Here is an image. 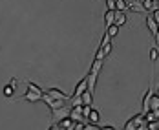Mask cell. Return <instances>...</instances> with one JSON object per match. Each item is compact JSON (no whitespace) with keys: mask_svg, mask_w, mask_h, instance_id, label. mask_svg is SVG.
Segmentation results:
<instances>
[{"mask_svg":"<svg viewBox=\"0 0 159 130\" xmlns=\"http://www.w3.org/2000/svg\"><path fill=\"white\" fill-rule=\"evenodd\" d=\"M106 33H108L111 39H113V37L119 33V26H115V24H113V26H110V28H106Z\"/></svg>","mask_w":159,"mask_h":130,"instance_id":"obj_19","label":"cell"},{"mask_svg":"<svg viewBox=\"0 0 159 130\" xmlns=\"http://www.w3.org/2000/svg\"><path fill=\"white\" fill-rule=\"evenodd\" d=\"M128 9H130V11H135V13H144L143 4H141V2H135V0L128 2Z\"/></svg>","mask_w":159,"mask_h":130,"instance_id":"obj_8","label":"cell"},{"mask_svg":"<svg viewBox=\"0 0 159 130\" xmlns=\"http://www.w3.org/2000/svg\"><path fill=\"white\" fill-rule=\"evenodd\" d=\"M42 101H44V103H46L48 106H51V103H53V99L49 97V95H48V94H46V92L42 94Z\"/></svg>","mask_w":159,"mask_h":130,"instance_id":"obj_26","label":"cell"},{"mask_svg":"<svg viewBox=\"0 0 159 130\" xmlns=\"http://www.w3.org/2000/svg\"><path fill=\"white\" fill-rule=\"evenodd\" d=\"M146 26H148V30H150V33L156 37V35H159V24L154 20V16L148 15L146 16Z\"/></svg>","mask_w":159,"mask_h":130,"instance_id":"obj_5","label":"cell"},{"mask_svg":"<svg viewBox=\"0 0 159 130\" xmlns=\"http://www.w3.org/2000/svg\"><path fill=\"white\" fill-rule=\"evenodd\" d=\"M28 90H33V92H39V94H44V90H42V88H40V86H37V84H35V82H28Z\"/></svg>","mask_w":159,"mask_h":130,"instance_id":"obj_21","label":"cell"},{"mask_svg":"<svg viewBox=\"0 0 159 130\" xmlns=\"http://www.w3.org/2000/svg\"><path fill=\"white\" fill-rule=\"evenodd\" d=\"M102 63H104V61H99V59H95V61L92 63V66H90V73H95V75H99V72H101V68H102Z\"/></svg>","mask_w":159,"mask_h":130,"instance_id":"obj_13","label":"cell"},{"mask_svg":"<svg viewBox=\"0 0 159 130\" xmlns=\"http://www.w3.org/2000/svg\"><path fill=\"white\" fill-rule=\"evenodd\" d=\"M156 2H157V4H159V0H156Z\"/></svg>","mask_w":159,"mask_h":130,"instance_id":"obj_35","label":"cell"},{"mask_svg":"<svg viewBox=\"0 0 159 130\" xmlns=\"http://www.w3.org/2000/svg\"><path fill=\"white\" fill-rule=\"evenodd\" d=\"M44 92H46L53 101H70V97H71V95H66L61 88H48V90H44Z\"/></svg>","mask_w":159,"mask_h":130,"instance_id":"obj_1","label":"cell"},{"mask_svg":"<svg viewBox=\"0 0 159 130\" xmlns=\"http://www.w3.org/2000/svg\"><path fill=\"white\" fill-rule=\"evenodd\" d=\"M150 112H159V95L154 94L150 99Z\"/></svg>","mask_w":159,"mask_h":130,"instance_id":"obj_15","label":"cell"},{"mask_svg":"<svg viewBox=\"0 0 159 130\" xmlns=\"http://www.w3.org/2000/svg\"><path fill=\"white\" fill-rule=\"evenodd\" d=\"M80 99H82V104H90V106H92V103H93V94H92L90 90H86V92L80 95Z\"/></svg>","mask_w":159,"mask_h":130,"instance_id":"obj_16","label":"cell"},{"mask_svg":"<svg viewBox=\"0 0 159 130\" xmlns=\"http://www.w3.org/2000/svg\"><path fill=\"white\" fill-rule=\"evenodd\" d=\"M152 16H154V20H156V22L159 24V9H156V11L152 13Z\"/></svg>","mask_w":159,"mask_h":130,"instance_id":"obj_28","label":"cell"},{"mask_svg":"<svg viewBox=\"0 0 159 130\" xmlns=\"http://www.w3.org/2000/svg\"><path fill=\"white\" fill-rule=\"evenodd\" d=\"M99 119H101V114L92 108V112L88 115V123H90V125H99Z\"/></svg>","mask_w":159,"mask_h":130,"instance_id":"obj_12","label":"cell"},{"mask_svg":"<svg viewBox=\"0 0 159 130\" xmlns=\"http://www.w3.org/2000/svg\"><path fill=\"white\" fill-rule=\"evenodd\" d=\"M152 95H154V90H152V86H150L148 92L144 94V97H143V114H148V112H150V99H152Z\"/></svg>","mask_w":159,"mask_h":130,"instance_id":"obj_6","label":"cell"},{"mask_svg":"<svg viewBox=\"0 0 159 130\" xmlns=\"http://www.w3.org/2000/svg\"><path fill=\"white\" fill-rule=\"evenodd\" d=\"M9 84H11V86H13V88H15L16 84H18V81H16L15 77H13V79H11V81H9Z\"/></svg>","mask_w":159,"mask_h":130,"instance_id":"obj_29","label":"cell"},{"mask_svg":"<svg viewBox=\"0 0 159 130\" xmlns=\"http://www.w3.org/2000/svg\"><path fill=\"white\" fill-rule=\"evenodd\" d=\"M86 90H88V77H84V79L79 81V84L75 86V90H73V94H71V97H80Z\"/></svg>","mask_w":159,"mask_h":130,"instance_id":"obj_3","label":"cell"},{"mask_svg":"<svg viewBox=\"0 0 159 130\" xmlns=\"http://www.w3.org/2000/svg\"><path fill=\"white\" fill-rule=\"evenodd\" d=\"M24 101H28V103H39L40 99H42V94H39V92H33V90H28L24 95H22Z\"/></svg>","mask_w":159,"mask_h":130,"instance_id":"obj_4","label":"cell"},{"mask_svg":"<svg viewBox=\"0 0 159 130\" xmlns=\"http://www.w3.org/2000/svg\"><path fill=\"white\" fill-rule=\"evenodd\" d=\"M101 128H102V130H115L113 127H110V125H106V127H101Z\"/></svg>","mask_w":159,"mask_h":130,"instance_id":"obj_31","label":"cell"},{"mask_svg":"<svg viewBox=\"0 0 159 130\" xmlns=\"http://www.w3.org/2000/svg\"><path fill=\"white\" fill-rule=\"evenodd\" d=\"M13 94H15V88H13L11 84H6V86H4V95H6V97H13Z\"/></svg>","mask_w":159,"mask_h":130,"instance_id":"obj_17","label":"cell"},{"mask_svg":"<svg viewBox=\"0 0 159 130\" xmlns=\"http://www.w3.org/2000/svg\"><path fill=\"white\" fill-rule=\"evenodd\" d=\"M115 4H117V11H126L128 9V2H125V0H115Z\"/></svg>","mask_w":159,"mask_h":130,"instance_id":"obj_18","label":"cell"},{"mask_svg":"<svg viewBox=\"0 0 159 130\" xmlns=\"http://www.w3.org/2000/svg\"><path fill=\"white\" fill-rule=\"evenodd\" d=\"M104 22H106V28H110V26H113L115 24V11H106L104 13Z\"/></svg>","mask_w":159,"mask_h":130,"instance_id":"obj_11","label":"cell"},{"mask_svg":"<svg viewBox=\"0 0 159 130\" xmlns=\"http://www.w3.org/2000/svg\"><path fill=\"white\" fill-rule=\"evenodd\" d=\"M125 2H132V0H125Z\"/></svg>","mask_w":159,"mask_h":130,"instance_id":"obj_34","label":"cell"},{"mask_svg":"<svg viewBox=\"0 0 159 130\" xmlns=\"http://www.w3.org/2000/svg\"><path fill=\"white\" fill-rule=\"evenodd\" d=\"M70 112H71V106H62V108H57V110H51V115H53V119L59 123L61 119H64V117H70Z\"/></svg>","mask_w":159,"mask_h":130,"instance_id":"obj_2","label":"cell"},{"mask_svg":"<svg viewBox=\"0 0 159 130\" xmlns=\"http://www.w3.org/2000/svg\"><path fill=\"white\" fill-rule=\"evenodd\" d=\"M141 4H143L144 11H150V9H154V0H143Z\"/></svg>","mask_w":159,"mask_h":130,"instance_id":"obj_22","label":"cell"},{"mask_svg":"<svg viewBox=\"0 0 159 130\" xmlns=\"http://www.w3.org/2000/svg\"><path fill=\"white\" fill-rule=\"evenodd\" d=\"M135 2H143V0H135Z\"/></svg>","mask_w":159,"mask_h":130,"instance_id":"obj_33","label":"cell"},{"mask_svg":"<svg viewBox=\"0 0 159 130\" xmlns=\"http://www.w3.org/2000/svg\"><path fill=\"white\" fill-rule=\"evenodd\" d=\"M157 57H159V49L157 48H152V49H150V61H152V63H156V61H157Z\"/></svg>","mask_w":159,"mask_h":130,"instance_id":"obj_23","label":"cell"},{"mask_svg":"<svg viewBox=\"0 0 159 130\" xmlns=\"http://www.w3.org/2000/svg\"><path fill=\"white\" fill-rule=\"evenodd\" d=\"M66 103H68V101H53L49 108H51V110H57V108H62V106H66Z\"/></svg>","mask_w":159,"mask_h":130,"instance_id":"obj_20","label":"cell"},{"mask_svg":"<svg viewBox=\"0 0 159 130\" xmlns=\"http://www.w3.org/2000/svg\"><path fill=\"white\" fill-rule=\"evenodd\" d=\"M57 127L59 128H66V130H75V121L71 117H64V119H61L57 123Z\"/></svg>","mask_w":159,"mask_h":130,"instance_id":"obj_7","label":"cell"},{"mask_svg":"<svg viewBox=\"0 0 159 130\" xmlns=\"http://www.w3.org/2000/svg\"><path fill=\"white\" fill-rule=\"evenodd\" d=\"M48 130H59V127H57V125H53V127H49Z\"/></svg>","mask_w":159,"mask_h":130,"instance_id":"obj_32","label":"cell"},{"mask_svg":"<svg viewBox=\"0 0 159 130\" xmlns=\"http://www.w3.org/2000/svg\"><path fill=\"white\" fill-rule=\"evenodd\" d=\"M137 127H139V121H137L135 115H132L126 121V125H125V130H137Z\"/></svg>","mask_w":159,"mask_h":130,"instance_id":"obj_10","label":"cell"},{"mask_svg":"<svg viewBox=\"0 0 159 130\" xmlns=\"http://www.w3.org/2000/svg\"><path fill=\"white\" fill-rule=\"evenodd\" d=\"M104 2H106V0H104Z\"/></svg>","mask_w":159,"mask_h":130,"instance_id":"obj_36","label":"cell"},{"mask_svg":"<svg viewBox=\"0 0 159 130\" xmlns=\"http://www.w3.org/2000/svg\"><path fill=\"white\" fill-rule=\"evenodd\" d=\"M106 7H108L110 11H117V4H115V0H106Z\"/></svg>","mask_w":159,"mask_h":130,"instance_id":"obj_24","label":"cell"},{"mask_svg":"<svg viewBox=\"0 0 159 130\" xmlns=\"http://www.w3.org/2000/svg\"><path fill=\"white\" fill-rule=\"evenodd\" d=\"M126 24V13L125 11H115V26H125Z\"/></svg>","mask_w":159,"mask_h":130,"instance_id":"obj_9","label":"cell"},{"mask_svg":"<svg viewBox=\"0 0 159 130\" xmlns=\"http://www.w3.org/2000/svg\"><path fill=\"white\" fill-rule=\"evenodd\" d=\"M90 112H92V106H90V104H82V115H84L86 119H88Z\"/></svg>","mask_w":159,"mask_h":130,"instance_id":"obj_25","label":"cell"},{"mask_svg":"<svg viewBox=\"0 0 159 130\" xmlns=\"http://www.w3.org/2000/svg\"><path fill=\"white\" fill-rule=\"evenodd\" d=\"M104 57H106V55H104V51H102V49L99 48V49H97V55H95V59H99V61H104Z\"/></svg>","mask_w":159,"mask_h":130,"instance_id":"obj_27","label":"cell"},{"mask_svg":"<svg viewBox=\"0 0 159 130\" xmlns=\"http://www.w3.org/2000/svg\"><path fill=\"white\" fill-rule=\"evenodd\" d=\"M86 77H88V90L93 94V90H95V84H97V75H95V73H88Z\"/></svg>","mask_w":159,"mask_h":130,"instance_id":"obj_14","label":"cell"},{"mask_svg":"<svg viewBox=\"0 0 159 130\" xmlns=\"http://www.w3.org/2000/svg\"><path fill=\"white\" fill-rule=\"evenodd\" d=\"M137 130H148V125H141V127H137Z\"/></svg>","mask_w":159,"mask_h":130,"instance_id":"obj_30","label":"cell"}]
</instances>
